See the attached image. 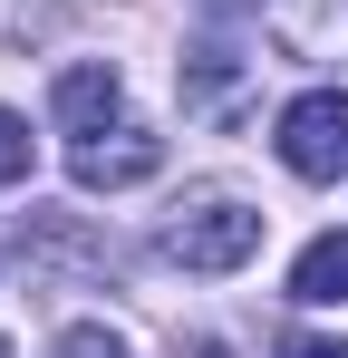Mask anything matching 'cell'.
<instances>
[{
	"instance_id": "obj_1",
	"label": "cell",
	"mask_w": 348,
	"mask_h": 358,
	"mask_svg": "<svg viewBox=\"0 0 348 358\" xmlns=\"http://www.w3.org/2000/svg\"><path fill=\"white\" fill-rule=\"evenodd\" d=\"M252 252H261V213L232 194H203L165 223V262H184V271H242Z\"/></svg>"
},
{
	"instance_id": "obj_2",
	"label": "cell",
	"mask_w": 348,
	"mask_h": 358,
	"mask_svg": "<svg viewBox=\"0 0 348 358\" xmlns=\"http://www.w3.org/2000/svg\"><path fill=\"white\" fill-rule=\"evenodd\" d=\"M281 165L300 184H339L348 175V87H310V97H290L281 107Z\"/></svg>"
},
{
	"instance_id": "obj_3",
	"label": "cell",
	"mask_w": 348,
	"mask_h": 358,
	"mask_svg": "<svg viewBox=\"0 0 348 358\" xmlns=\"http://www.w3.org/2000/svg\"><path fill=\"white\" fill-rule=\"evenodd\" d=\"M165 165V136H145V126H97V136H78V155H68V175L87 184V194H116V184H145Z\"/></svg>"
},
{
	"instance_id": "obj_4",
	"label": "cell",
	"mask_w": 348,
	"mask_h": 358,
	"mask_svg": "<svg viewBox=\"0 0 348 358\" xmlns=\"http://www.w3.org/2000/svg\"><path fill=\"white\" fill-rule=\"evenodd\" d=\"M116 97H126V78H116L107 59H78V68H58V87H49V117L68 126V136H97V126L116 117Z\"/></svg>"
},
{
	"instance_id": "obj_5",
	"label": "cell",
	"mask_w": 348,
	"mask_h": 358,
	"mask_svg": "<svg viewBox=\"0 0 348 358\" xmlns=\"http://www.w3.org/2000/svg\"><path fill=\"white\" fill-rule=\"evenodd\" d=\"M290 300H310V310H339L348 300V233H319L290 262Z\"/></svg>"
},
{
	"instance_id": "obj_6",
	"label": "cell",
	"mask_w": 348,
	"mask_h": 358,
	"mask_svg": "<svg viewBox=\"0 0 348 358\" xmlns=\"http://www.w3.org/2000/svg\"><path fill=\"white\" fill-rule=\"evenodd\" d=\"M29 155H39V145H29V117H10V107H0V184L29 175Z\"/></svg>"
},
{
	"instance_id": "obj_7",
	"label": "cell",
	"mask_w": 348,
	"mask_h": 358,
	"mask_svg": "<svg viewBox=\"0 0 348 358\" xmlns=\"http://www.w3.org/2000/svg\"><path fill=\"white\" fill-rule=\"evenodd\" d=\"M49 358H126V339H116V329H97V320H78V329H68Z\"/></svg>"
},
{
	"instance_id": "obj_8",
	"label": "cell",
	"mask_w": 348,
	"mask_h": 358,
	"mask_svg": "<svg viewBox=\"0 0 348 358\" xmlns=\"http://www.w3.org/2000/svg\"><path fill=\"white\" fill-rule=\"evenodd\" d=\"M319 10H339V0H271V20H281L290 39H319Z\"/></svg>"
},
{
	"instance_id": "obj_9",
	"label": "cell",
	"mask_w": 348,
	"mask_h": 358,
	"mask_svg": "<svg viewBox=\"0 0 348 358\" xmlns=\"http://www.w3.org/2000/svg\"><path fill=\"white\" fill-rule=\"evenodd\" d=\"M281 358H348V339H319V329H290Z\"/></svg>"
},
{
	"instance_id": "obj_10",
	"label": "cell",
	"mask_w": 348,
	"mask_h": 358,
	"mask_svg": "<svg viewBox=\"0 0 348 358\" xmlns=\"http://www.w3.org/2000/svg\"><path fill=\"white\" fill-rule=\"evenodd\" d=\"M0 358H10V339H0Z\"/></svg>"
}]
</instances>
